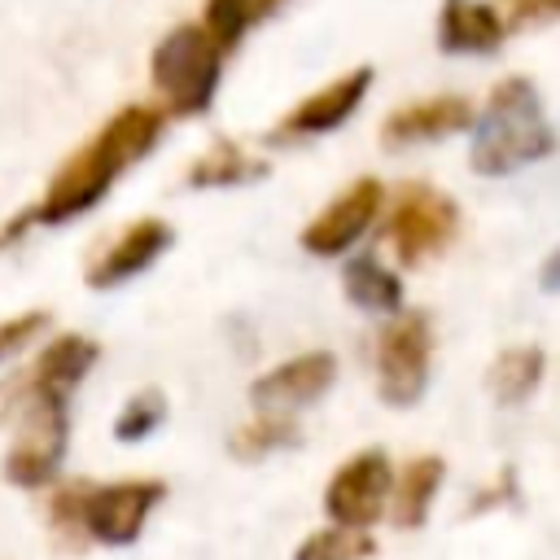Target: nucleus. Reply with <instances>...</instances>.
Returning <instances> with one entry per match:
<instances>
[{"label":"nucleus","instance_id":"1","mask_svg":"<svg viewBox=\"0 0 560 560\" xmlns=\"http://www.w3.org/2000/svg\"><path fill=\"white\" fill-rule=\"evenodd\" d=\"M468 131H472L468 166L481 179L521 175V171H529V166H538L542 158L556 153V127L547 122L542 92L525 74L499 79L486 92V101H481V109H477Z\"/></svg>","mask_w":560,"mask_h":560},{"label":"nucleus","instance_id":"2","mask_svg":"<svg viewBox=\"0 0 560 560\" xmlns=\"http://www.w3.org/2000/svg\"><path fill=\"white\" fill-rule=\"evenodd\" d=\"M149 83L162 96L166 118H201L210 114L223 83V52L201 31V22L171 26L149 52Z\"/></svg>","mask_w":560,"mask_h":560},{"label":"nucleus","instance_id":"3","mask_svg":"<svg viewBox=\"0 0 560 560\" xmlns=\"http://www.w3.org/2000/svg\"><path fill=\"white\" fill-rule=\"evenodd\" d=\"M459 236V201L424 179L398 184L389 214H385V241L402 267H420L438 254H446Z\"/></svg>","mask_w":560,"mask_h":560},{"label":"nucleus","instance_id":"4","mask_svg":"<svg viewBox=\"0 0 560 560\" xmlns=\"http://www.w3.org/2000/svg\"><path fill=\"white\" fill-rule=\"evenodd\" d=\"M433 372V324L424 311H398L376 337V398L385 407H416Z\"/></svg>","mask_w":560,"mask_h":560},{"label":"nucleus","instance_id":"5","mask_svg":"<svg viewBox=\"0 0 560 560\" xmlns=\"http://www.w3.org/2000/svg\"><path fill=\"white\" fill-rule=\"evenodd\" d=\"M70 446V407L57 398H26L18 411V433L0 459V477L18 490H39L57 481Z\"/></svg>","mask_w":560,"mask_h":560},{"label":"nucleus","instance_id":"6","mask_svg":"<svg viewBox=\"0 0 560 560\" xmlns=\"http://www.w3.org/2000/svg\"><path fill=\"white\" fill-rule=\"evenodd\" d=\"M114 179H118V162H114V158L105 153V144L92 136V140H83V144L48 175L44 197H39L31 210H22V214H26L31 228L70 223V219H79L83 210H92V206L114 188Z\"/></svg>","mask_w":560,"mask_h":560},{"label":"nucleus","instance_id":"7","mask_svg":"<svg viewBox=\"0 0 560 560\" xmlns=\"http://www.w3.org/2000/svg\"><path fill=\"white\" fill-rule=\"evenodd\" d=\"M389 490H394V464L381 446L354 451L346 464L332 468L324 486V516L337 529L368 534L385 512H389Z\"/></svg>","mask_w":560,"mask_h":560},{"label":"nucleus","instance_id":"8","mask_svg":"<svg viewBox=\"0 0 560 560\" xmlns=\"http://www.w3.org/2000/svg\"><path fill=\"white\" fill-rule=\"evenodd\" d=\"M162 499H166V486L153 477L88 486L79 503V534L101 547H131Z\"/></svg>","mask_w":560,"mask_h":560},{"label":"nucleus","instance_id":"9","mask_svg":"<svg viewBox=\"0 0 560 560\" xmlns=\"http://www.w3.org/2000/svg\"><path fill=\"white\" fill-rule=\"evenodd\" d=\"M376 83V70L372 66H350L346 74L328 79L324 88L306 92L302 101H293L267 131L271 144H298V140H315V136H328L337 127H346L354 118V109L368 101Z\"/></svg>","mask_w":560,"mask_h":560},{"label":"nucleus","instance_id":"10","mask_svg":"<svg viewBox=\"0 0 560 560\" xmlns=\"http://www.w3.org/2000/svg\"><path fill=\"white\" fill-rule=\"evenodd\" d=\"M385 210V184L376 175H359L350 179L332 201H324L315 210V219L302 228L298 245L311 254V258H337V254H350L363 232L376 223V214Z\"/></svg>","mask_w":560,"mask_h":560},{"label":"nucleus","instance_id":"11","mask_svg":"<svg viewBox=\"0 0 560 560\" xmlns=\"http://www.w3.org/2000/svg\"><path fill=\"white\" fill-rule=\"evenodd\" d=\"M337 381V359L328 350H306L293 354L276 368H267L262 376H254L249 385V402L262 416H293L311 402H319Z\"/></svg>","mask_w":560,"mask_h":560},{"label":"nucleus","instance_id":"12","mask_svg":"<svg viewBox=\"0 0 560 560\" xmlns=\"http://www.w3.org/2000/svg\"><path fill=\"white\" fill-rule=\"evenodd\" d=\"M477 118L472 101L464 92H433V96H416L407 105H394L381 118V144L385 149H411V144H438L451 140L459 131H468Z\"/></svg>","mask_w":560,"mask_h":560},{"label":"nucleus","instance_id":"13","mask_svg":"<svg viewBox=\"0 0 560 560\" xmlns=\"http://www.w3.org/2000/svg\"><path fill=\"white\" fill-rule=\"evenodd\" d=\"M171 241H175V228L166 223V219H158V214H144V219H136V223H127L118 236H109L105 245H101V254L88 262V289H118V284H127V280H136V276H144L166 249H171Z\"/></svg>","mask_w":560,"mask_h":560},{"label":"nucleus","instance_id":"14","mask_svg":"<svg viewBox=\"0 0 560 560\" xmlns=\"http://www.w3.org/2000/svg\"><path fill=\"white\" fill-rule=\"evenodd\" d=\"M101 359V346L83 332H57L39 354L35 363L26 368V385L35 398H57V402H70V394L88 381V372L96 368Z\"/></svg>","mask_w":560,"mask_h":560},{"label":"nucleus","instance_id":"15","mask_svg":"<svg viewBox=\"0 0 560 560\" xmlns=\"http://www.w3.org/2000/svg\"><path fill=\"white\" fill-rule=\"evenodd\" d=\"M508 39V22L490 0H442L438 48L451 57H490Z\"/></svg>","mask_w":560,"mask_h":560},{"label":"nucleus","instance_id":"16","mask_svg":"<svg viewBox=\"0 0 560 560\" xmlns=\"http://www.w3.org/2000/svg\"><path fill=\"white\" fill-rule=\"evenodd\" d=\"M162 131H166V114H162V105L131 101V105L114 109V114L101 122L96 140H101L105 153L118 162V171H127V166H136L140 158H149V153L158 149Z\"/></svg>","mask_w":560,"mask_h":560},{"label":"nucleus","instance_id":"17","mask_svg":"<svg viewBox=\"0 0 560 560\" xmlns=\"http://www.w3.org/2000/svg\"><path fill=\"white\" fill-rule=\"evenodd\" d=\"M267 171H271V162H267L262 153L245 149L241 140L219 136V140H210V144L188 162L184 184H188V188H241V184L267 179Z\"/></svg>","mask_w":560,"mask_h":560},{"label":"nucleus","instance_id":"18","mask_svg":"<svg viewBox=\"0 0 560 560\" xmlns=\"http://www.w3.org/2000/svg\"><path fill=\"white\" fill-rule=\"evenodd\" d=\"M446 481V459L442 455H416L402 464V472H394V490H389V521L398 529H420L438 503V490Z\"/></svg>","mask_w":560,"mask_h":560},{"label":"nucleus","instance_id":"19","mask_svg":"<svg viewBox=\"0 0 560 560\" xmlns=\"http://www.w3.org/2000/svg\"><path fill=\"white\" fill-rule=\"evenodd\" d=\"M341 298L363 315H398L402 311V276L385 267L376 254H354L341 267Z\"/></svg>","mask_w":560,"mask_h":560},{"label":"nucleus","instance_id":"20","mask_svg":"<svg viewBox=\"0 0 560 560\" xmlns=\"http://www.w3.org/2000/svg\"><path fill=\"white\" fill-rule=\"evenodd\" d=\"M542 376H547V354H542V346L521 341V346H508V350H499V354L490 359V368H486V394H490L499 407H521V402H529V398L538 394Z\"/></svg>","mask_w":560,"mask_h":560},{"label":"nucleus","instance_id":"21","mask_svg":"<svg viewBox=\"0 0 560 560\" xmlns=\"http://www.w3.org/2000/svg\"><path fill=\"white\" fill-rule=\"evenodd\" d=\"M302 442V433H298V420L293 416H254V420H245L236 433H232V455L236 459H245V464H258V459H267V455H276V451H289V446H298Z\"/></svg>","mask_w":560,"mask_h":560},{"label":"nucleus","instance_id":"22","mask_svg":"<svg viewBox=\"0 0 560 560\" xmlns=\"http://www.w3.org/2000/svg\"><path fill=\"white\" fill-rule=\"evenodd\" d=\"M162 424H166V394L162 389H136L118 407V416H114V438L127 442V446H136V442L153 438Z\"/></svg>","mask_w":560,"mask_h":560},{"label":"nucleus","instance_id":"23","mask_svg":"<svg viewBox=\"0 0 560 560\" xmlns=\"http://www.w3.org/2000/svg\"><path fill=\"white\" fill-rule=\"evenodd\" d=\"M368 556H372V538L354 529H337V525L315 529L293 551V560H368Z\"/></svg>","mask_w":560,"mask_h":560},{"label":"nucleus","instance_id":"24","mask_svg":"<svg viewBox=\"0 0 560 560\" xmlns=\"http://www.w3.org/2000/svg\"><path fill=\"white\" fill-rule=\"evenodd\" d=\"M249 0H206V13H201V31L219 44V52H236L245 31H249Z\"/></svg>","mask_w":560,"mask_h":560},{"label":"nucleus","instance_id":"25","mask_svg":"<svg viewBox=\"0 0 560 560\" xmlns=\"http://www.w3.org/2000/svg\"><path fill=\"white\" fill-rule=\"evenodd\" d=\"M39 332H48V311H22V315H9L0 319V363L18 359V350H26Z\"/></svg>","mask_w":560,"mask_h":560},{"label":"nucleus","instance_id":"26","mask_svg":"<svg viewBox=\"0 0 560 560\" xmlns=\"http://www.w3.org/2000/svg\"><path fill=\"white\" fill-rule=\"evenodd\" d=\"M512 26H547V22H560V0H499L494 4Z\"/></svg>","mask_w":560,"mask_h":560},{"label":"nucleus","instance_id":"27","mask_svg":"<svg viewBox=\"0 0 560 560\" xmlns=\"http://www.w3.org/2000/svg\"><path fill=\"white\" fill-rule=\"evenodd\" d=\"M26 398H31V385H26V368H22V372H9V376H0V424L18 420V411L26 407Z\"/></svg>","mask_w":560,"mask_h":560},{"label":"nucleus","instance_id":"28","mask_svg":"<svg viewBox=\"0 0 560 560\" xmlns=\"http://www.w3.org/2000/svg\"><path fill=\"white\" fill-rule=\"evenodd\" d=\"M538 289H542V293H560V245L542 258V267H538Z\"/></svg>","mask_w":560,"mask_h":560},{"label":"nucleus","instance_id":"29","mask_svg":"<svg viewBox=\"0 0 560 560\" xmlns=\"http://www.w3.org/2000/svg\"><path fill=\"white\" fill-rule=\"evenodd\" d=\"M280 9V0H249V18L258 22V18H271Z\"/></svg>","mask_w":560,"mask_h":560}]
</instances>
